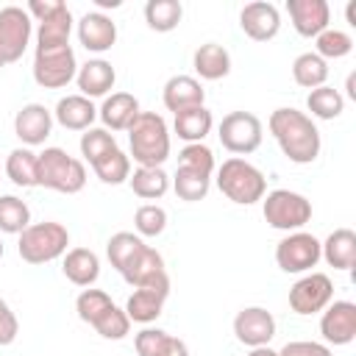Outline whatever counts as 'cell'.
I'll return each instance as SVG.
<instances>
[{"label": "cell", "instance_id": "obj_53", "mask_svg": "<svg viewBox=\"0 0 356 356\" xmlns=\"http://www.w3.org/2000/svg\"><path fill=\"white\" fill-rule=\"evenodd\" d=\"M3 67H6V58H3V53H0V70H3Z\"/></svg>", "mask_w": 356, "mask_h": 356}, {"label": "cell", "instance_id": "obj_45", "mask_svg": "<svg viewBox=\"0 0 356 356\" xmlns=\"http://www.w3.org/2000/svg\"><path fill=\"white\" fill-rule=\"evenodd\" d=\"M278 356H334L328 345L323 342H309V339H295V342H286Z\"/></svg>", "mask_w": 356, "mask_h": 356}, {"label": "cell", "instance_id": "obj_37", "mask_svg": "<svg viewBox=\"0 0 356 356\" xmlns=\"http://www.w3.org/2000/svg\"><path fill=\"white\" fill-rule=\"evenodd\" d=\"M92 170H95V175H97L103 184H111V186L125 184V181L131 178V156H125V153L117 147V150L106 153L100 161H95Z\"/></svg>", "mask_w": 356, "mask_h": 356}, {"label": "cell", "instance_id": "obj_20", "mask_svg": "<svg viewBox=\"0 0 356 356\" xmlns=\"http://www.w3.org/2000/svg\"><path fill=\"white\" fill-rule=\"evenodd\" d=\"M139 100L131 92H111L106 95L103 106L97 108V117L106 131H128L134 120L139 117Z\"/></svg>", "mask_w": 356, "mask_h": 356}, {"label": "cell", "instance_id": "obj_24", "mask_svg": "<svg viewBox=\"0 0 356 356\" xmlns=\"http://www.w3.org/2000/svg\"><path fill=\"white\" fill-rule=\"evenodd\" d=\"M320 259L328 261L334 270H353L356 267V231L337 228L320 242Z\"/></svg>", "mask_w": 356, "mask_h": 356}, {"label": "cell", "instance_id": "obj_38", "mask_svg": "<svg viewBox=\"0 0 356 356\" xmlns=\"http://www.w3.org/2000/svg\"><path fill=\"white\" fill-rule=\"evenodd\" d=\"M111 150H117V139H114L111 131H106V128H86L81 134V156H83V161H89V167L95 161H100L106 153H111Z\"/></svg>", "mask_w": 356, "mask_h": 356}, {"label": "cell", "instance_id": "obj_29", "mask_svg": "<svg viewBox=\"0 0 356 356\" xmlns=\"http://www.w3.org/2000/svg\"><path fill=\"white\" fill-rule=\"evenodd\" d=\"M6 175L14 186H39V153H33L31 147H14L6 159Z\"/></svg>", "mask_w": 356, "mask_h": 356}, {"label": "cell", "instance_id": "obj_26", "mask_svg": "<svg viewBox=\"0 0 356 356\" xmlns=\"http://www.w3.org/2000/svg\"><path fill=\"white\" fill-rule=\"evenodd\" d=\"M72 33V11L61 3L50 17H44L36 28V50H50V47H64L70 44Z\"/></svg>", "mask_w": 356, "mask_h": 356}, {"label": "cell", "instance_id": "obj_12", "mask_svg": "<svg viewBox=\"0 0 356 356\" xmlns=\"http://www.w3.org/2000/svg\"><path fill=\"white\" fill-rule=\"evenodd\" d=\"M320 334L325 345H350L356 339V303L331 300L320 317Z\"/></svg>", "mask_w": 356, "mask_h": 356}, {"label": "cell", "instance_id": "obj_4", "mask_svg": "<svg viewBox=\"0 0 356 356\" xmlns=\"http://www.w3.org/2000/svg\"><path fill=\"white\" fill-rule=\"evenodd\" d=\"M70 245V231L61 222L44 220V222H31L17 242V253L28 264H47L56 261L67 253Z\"/></svg>", "mask_w": 356, "mask_h": 356}, {"label": "cell", "instance_id": "obj_15", "mask_svg": "<svg viewBox=\"0 0 356 356\" xmlns=\"http://www.w3.org/2000/svg\"><path fill=\"white\" fill-rule=\"evenodd\" d=\"M239 28L253 42H270L281 31V14H278V8L273 3L253 0V3H245L242 6V11H239Z\"/></svg>", "mask_w": 356, "mask_h": 356}, {"label": "cell", "instance_id": "obj_40", "mask_svg": "<svg viewBox=\"0 0 356 356\" xmlns=\"http://www.w3.org/2000/svg\"><path fill=\"white\" fill-rule=\"evenodd\" d=\"M108 306H114V300H111L108 292H103V289L86 286V289L75 298V312H78V317H81L86 325H95V320H97Z\"/></svg>", "mask_w": 356, "mask_h": 356}, {"label": "cell", "instance_id": "obj_32", "mask_svg": "<svg viewBox=\"0 0 356 356\" xmlns=\"http://www.w3.org/2000/svg\"><path fill=\"white\" fill-rule=\"evenodd\" d=\"M292 78L298 86L303 89H317V86H325L328 81V61H323L317 53H300L295 61H292Z\"/></svg>", "mask_w": 356, "mask_h": 356}, {"label": "cell", "instance_id": "obj_5", "mask_svg": "<svg viewBox=\"0 0 356 356\" xmlns=\"http://www.w3.org/2000/svg\"><path fill=\"white\" fill-rule=\"evenodd\" d=\"M39 186L61 195H75L86 186V167L64 147H44L39 153Z\"/></svg>", "mask_w": 356, "mask_h": 356}, {"label": "cell", "instance_id": "obj_18", "mask_svg": "<svg viewBox=\"0 0 356 356\" xmlns=\"http://www.w3.org/2000/svg\"><path fill=\"white\" fill-rule=\"evenodd\" d=\"M78 42L89 53H106L117 42V22L103 11H86L78 19Z\"/></svg>", "mask_w": 356, "mask_h": 356}, {"label": "cell", "instance_id": "obj_31", "mask_svg": "<svg viewBox=\"0 0 356 356\" xmlns=\"http://www.w3.org/2000/svg\"><path fill=\"white\" fill-rule=\"evenodd\" d=\"M184 6L178 0H147L145 3V22L156 33H170L181 25Z\"/></svg>", "mask_w": 356, "mask_h": 356}, {"label": "cell", "instance_id": "obj_42", "mask_svg": "<svg viewBox=\"0 0 356 356\" xmlns=\"http://www.w3.org/2000/svg\"><path fill=\"white\" fill-rule=\"evenodd\" d=\"M134 228L139 236H159L167 228V211L156 203H145L134 214Z\"/></svg>", "mask_w": 356, "mask_h": 356}, {"label": "cell", "instance_id": "obj_48", "mask_svg": "<svg viewBox=\"0 0 356 356\" xmlns=\"http://www.w3.org/2000/svg\"><path fill=\"white\" fill-rule=\"evenodd\" d=\"M159 356H189V348H186V342L184 339H178V337H167V342H164V348L159 350Z\"/></svg>", "mask_w": 356, "mask_h": 356}, {"label": "cell", "instance_id": "obj_39", "mask_svg": "<svg viewBox=\"0 0 356 356\" xmlns=\"http://www.w3.org/2000/svg\"><path fill=\"white\" fill-rule=\"evenodd\" d=\"M314 44H317V56L323 61L328 58H345L350 50H353V36L339 31V28H325L320 36H314Z\"/></svg>", "mask_w": 356, "mask_h": 356}, {"label": "cell", "instance_id": "obj_14", "mask_svg": "<svg viewBox=\"0 0 356 356\" xmlns=\"http://www.w3.org/2000/svg\"><path fill=\"white\" fill-rule=\"evenodd\" d=\"M167 295H170V278L147 284V286H136L134 295L125 303L128 320L139 323V325H150L153 320H159V314H161V309L167 303Z\"/></svg>", "mask_w": 356, "mask_h": 356}, {"label": "cell", "instance_id": "obj_49", "mask_svg": "<svg viewBox=\"0 0 356 356\" xmlns=\"http://www.w3.org/2000/svg\"><path fill=\"white\" fill-rule=\"evenodd\" d=\"M248 356H278V350H273L270 345H264V348H250Z\"/></svg>", "mask_w": 356, "mask_h": 356}, {"label": "cell", "instance_id": "obj_19", "mask_svg": "<svg viewBox=\"0 0 356 356\" xmlns=\"http://www.w3.org/2000/svg\"><path fill=\"white\" fill-rule=\"evenodd\" d=\"M75 83H78L81 95L89 97V100L92 97H106L117 83V70L106 58H89L86 64L78 67Z\"/></svg>", "mask_w": 356, "mask_h": 356}, {"label": "cell", "instance_id": "obj_46", "mask_svg": "<svg viewBox=\"0 0 356 356\" xmlns=\"http://www.w3.org/2000/svg\"><path fill=\"white\" fill-rule=\"evenodd\" d=\"M17 334H19V320H17V314L11 312V306L0 298V348L11 345V342L17 339Z\"/></svg>", "mask_w": 356, "mask_h": 356}, {"label": "cell", "instance_id": "obj_8", "mask_svg": "<svg viewBox=\"0 0 356 356\" xmlns=\"http://www.w3.org/2000/svg\"><path fill=\"white\" fill-rule=\"evenodd\" d=\"M78 75V61L70 44L33 53V81L42 89H61Z\"/></svg>", "mask_w": 356, "mask_h": 356}, {"label": "cell", "instance_id": "obj_22", "mask_svg": "<svg viewBox=\"0 0 356 356\" xmlns=\"http://www.w3.org/2000/svg\"><path fill=\"white\" fill-rule=\"evenodd\" d=\"M53 120L67 131H86L97 120V106L83 95H67L56 103Z\"/></svg>", "mask_w": 356, "mask_h": 356}, {"label": "cell", "instance_id": "obj_13", "mask_svg": "<svg viewBox=\"0 0 356 356\" xmlns=\"http://www.w3.org/2000/svg\"><path fill=\"white\" fill-rule=\"evenodd\" d=\"M234 334L248 348H264L275 337V317L264 306H245L234 317Z\"/></svg>", "mask_w": 356, "mask_h": 356}, {"label": "cell", "instance_id": "obj_54", "mask_svg": "<svg viewBox=\"0 0 356 356\" xmlns=\"http://www.w3.org/2000/svg\"><path fill=\"white\" fill-rule=\"evenodd\" d=\"M0 259H3V242H0Z\"/></svg>", "mask_w": 356, "mask_h": 356}, {"label": "cell", "instance_id": "obj_17", "mask_svg": "<svg viewBox=\"0 0 356 356\" xmlns=\"http://www.w3.org/2000/svg\"><path fill=\"white\" fill-rule=\"evenodd\" d=\"M286 14L292 28L306 39L320 36L331 22V8L325 0H286Z\"/></svg>", "mask_w": 356, "mask_h": 356}, {"label": "cell", "instance_id": "obj_10", "mask_svg": "<svg viewBox=\"0 0 356 356\" xmlns=\"http://www.w3.org/2000/svg\"><path fill=\"white\" fill-rule=\"evenodd\" d=\"M334 300V284L325 273H306L289 286V309L300 317L323 312Z\"/></svg>", "mask_w": 356, "mask_h": 356}, {"label": "cell", "instance_id": "obj_16", "mask_svg": "<svg viewBox=\"0 0 356 356\" xmlns=\"http://www.w3.org/2000/svg\"><path fill=\"white\" fill-rule=\"evenodd\" d=\"M14 134L25 147L44 145V139L53 134V111L42 103H25L14 117Z\"/></svg>", "mask_w": 356, "mask_h": 356}, {"label": "cell", "instance_id": "obj_44", "mask_svg": "<svg viewBox=\"0 0 356 356\" xmlns=\"http://www.w3.org/2000/svg\"><path fill=\"white\" fill-rule=\"evenodd\" d=\"M167 337H170L167 331L145 325V328H142V331L134 337V348H136V353H139V356H159V350L164 348Z\"/></svg>", "mask_w": 356, "mask_h": 356}, {"label": "cell", "instance_id": "obj_7", "mask_svg": "<svg viewBox=\"0 0 356 356\" xmlns=\"http://www.w3.org/2000/svg\"><path fill=\"white\" fill-rule=\"evenodd\" d=\"M217 136H220V145L228 153L248 156V153L259 150L261 136H264V128H261V120L256 114H250V111H228L220 120Z\"/></svg>", "mask_w": 356, "mask_h": 356}, {"label": "cell", "instance_id": "obj_21", "mask_svg": "<svg viewBox=\"0 0 356 356\" xmlns=\"http://www.w3.org/2000/svg\"><path fill=\"white\" fill-rule=\"evenodd\" d=\"M161 100H164V108L178 114L184 108H192V106H203L206 100V89L200 86L197 78L192 75H172L164 89H161Z\"/></svg>", "mask_w": 356, "mask_h": 356}, {"label": "cell", "instance_id": "obj_52", "mask_svg": "<svg viewBox=\"0 0 356 356\" xmlns=\"http://www.w3.org/2000/svg\"><path fill=\"white\" fill-rule=\"evenodd\" d=\"M345 14H348V22H350V25L356 28V3H353V0L348 3V8H345Z\"/></svg>", "mask_w": 356, "mask_h": 356}, {"label": "cell", "instance_id": "obj_9", "mask_svg": "<svg viewBox=\"0 0 356 356\" xmlns=\"http://www.w3.org/2000/svg\"><path fill=\"white\" fill-rule=\"evenodd\" d=\"M320 261V239L309 231H292L275 245V264L284 273H312Z\"/></svg>", "mask_w": 356, "mask_h": 356}, {"label": "cell", "instance_id": "obj_27", "mask_svg": "<svg viewBox=\"0 0 356 356\" xmlns=\"http://www.w3.org/2000/svg\"><path fill=\"white\" fill-rule=\"evenodd\" d=\"M192 67L203 81H220L231 72V53L217 42H206L195 50Z\"/></svg>", "mask_w": 356, "mask_h": 356}, {"label": "cell", "instance_id": "obj_3", "mask_svg": "<svg viewBox=\"0 0 356 356\" xmlns=\"http://www.w3.org/2000/svg\"><path fill=\"white\" fill-rule=\"evenodd\" d=\"M217 189L231 200V203H239V206H250V203H259L264 195H267V178L264 172L250 164L248 159L242 156H231L220 164L217 170Z\"/></svg>", "mask_w": 356, "mask_h": 356}, {"label": "cell", "instance_id": "obj_28", "mask_svg": "<svg viewBox=\"0 0 356 356\" xmlns=\"http://www.w3.org/2000/svg\"><path fill=\"white\" fill-rule=\"evenodd\" d=\"M211 125H214V117L206 106H192V108H184L175 114L172 120V131L178 134V139H184L186 145H195V142H203L209 134H211Z\"/></svg>", "mask_w": 356, "mask_h": 356}, {"label": "cell", "instance_id": "obj_36", "mask_svg": "<svg viewBox=\"0 0 356 356\" xmlns=\"http://www.w3.org/2000/svg\"><path fill=\"white\" fill-rule=\"evenodd\" d=\"M31 225V209L17 195H0V231L22 234Z\"/></svg>", "mask_w": 356, "mask_h": 356}, {"label": "cell", "instance_id": "obj_2", "mask_svg": "<svg viewBox=\"0 0 356 356\" xmlns=\"http://www.w3.org/2000/svg\"><path fill=\"white\" fill-rule=\"evenodd\" d=\"M128 145L139 167H161L170 159V128L164 117L156 111H139L128 128Z\"/></svg>", "mask_w": 356, "mask_h": 356}, {"label": "cell", "instance_id": "obj_41", "mask_svg": "<svg viewBox=\"0 0 356 356\" xmlns=\"http://www.w3.org/2000/svg\"><path fill=\"white\" fill-rule=\"evenodd\" d=\"M103 339H125L128 337V331H131V320H128V314H125V309H120V306H108L97 320H95V325H92Z\"/></svg>", "mask_w": 356, "mask_h": 356}, {"label": "cell", "instance_id": "obj_33", "mask_svg": "<svg viewBox=\"0 0 356 356\" xmlns=\"http://www.w3.org/2000/svg\"><path fill=\"white\" fill-rule=\"evenodd\" d=\"M142 248H145V239H142L139 234H134V231H117V234L106 242V256H108L111 267H114L117 273H122V270L131 264V259H134Z\"/></svg>", "mask_w": 356, "mask_h": 356}, {"label": "cell", "instance_id": "obj_35", "mask_svg": "<svg viewBox=\"0 0 356 356\" xmlns=\"http://www.w3.org/2000/svg\"><path fill=\"white\" fill-rule=\"evenodd\" d=\"M172 189L181 200L186 203H197L209 195L211 189V175H203L197 170H189V167H178L175 175H172Z\"/></svg>", "mask_w": 356, "mask_h": 356}, {"label": "cell", "instance_id": "obj_47", "mask_svg": "<svg viewBox=\"0 0 356 356\" xmlns=\"http://www.w3.org/2000/svg\"><path fill=\"white\" fill-rule=\"evenodd\" d=\"M61 6V0H31L28 3V14H31V19H36V22H42L44 17H50L56 8Z\"/></svg>", "mask_w": 356, "mask_h": 356}, {"label": "cell", "instance_id": "obj_34", "mask_svg": "<svg viewBox=\"0 0 356 356\" xmlns=\"http://www.w3.org/2000/svg\"><path fill=\"white\" fill-rule=\"evenodd\" d=\"M306 108H309L312 117H317V120H337V117L345 111V97H342L339 89H334V86L325 83V86H317V89L309 92Z\"/></svg>", "mask_w": 356, "mask_h": 356}, {"label": "cell", "instance_id": "obj_6", "mask_svg": "<svg viewBox=\"0 0 356 356\" xmlns=\"http://www.w3.org/2000/svg\"><path fill=\"white\" fill-rule=\"evenodd\" d=\"M261 214L275 231H300L312 220V200L292 189H273L261 197Z\"/></svg>", "mask_w": 356, "mask_h": 356}, {"label": "cell", "instance_id": "obj_23", "mask_svg": "<svg viewBox=\"0 0 356 356\" xmlns=\"http://www.w3.org/2000/svg\"><path fill=\"white\" fill-rule=\"evenodd\" d=\"M120 275H122L131 286H147V284H156V281L170 278L167 270H164L161 253H159L156 248H150V245H145V248L131 259V264H128Z\"/></svg>", "mask_w": 356, "mask_h": 356}, {"label": "cell", "instance_id": "obj_25", "mask_svg": "<svg viewBox=\"0 0 356 356\" xmlns=\"http://www.w3.org/2000/svg\"><path fill=\"white\" fill-rule=\"evenodd\" d=\"M61 273L75 286H92L100 278V259L89 248H72V250L64 253Z\"/></svg>", "mask_w": 356, "mask_h": 356}, {"label": "cell", "instance_id": "obj_50", "mask_svg": "<svg viewBox=\"0 0 356 356\" xmlns=\"http://www.w3.org/2000/svg\"><path fill=\"white\" fill-rule=\"evenodd\" d=\"M345 89H348V97H350V100H356V75H353V72L348 75V83H345Z\"/></svg>", "mask_w": 356, "mask_h": 356}, {"label": "cell", "instance_id": "obj_51", "mask_svg": "<svg viewBox=\"0 0 356 356\" xmlns=\"http://www.w3.org/2000/svg\"><path fill=\"white\" fill-rule=\"evenodd\" d=\"M95 6H97V8H120L122 0H95Z\"/></svg>", "mask_w": 356, "mask_h": 356}, {"label": "cell", "instance_id": "obj_11", "mask_svg": "<svg viewBox=\"0 0 356 356\" xmlns=\"http://www.w3.org/2000/svg\"><path fill=\"white\" fill-rule=\"evenodd\" d=\"M31 33H33V19L25 8L19 6L0 8V53L6 64H14L22 58V53L31 44Z\"/></svg>", "mask_w": 356, "mask_h": 356}, {"label": "cell", "instance_id": "obj_43", "mask_svg": "<svg viewBox=\"0 0 356 356\" xmlns=\"http://www.w3.org/2000/svg\"><path fill=\"white\" fill-rule=\"evenodd\" d=\"M178 167H189V170H197L203 175H211L214 172V153L209 145L203 142H195V145H186L181 153H178Z\"/></svg>", "mask_w": 356, "mask_h": 356}, {"label": "cell", "instance_id": "obj_30", "mask_svg": "<svg viewBox=\"0 0 356 356\" xmlns=\"http://www.w3.org/2000/svg\"><path fill=\"white\" fill-rule=\"evenodd\" d=\"M131 189L136 197L142 200H159L167 195L170 189V175L161 170V167H136L128 178Z\"/></svg>", "mask_w": 356, "mask_h": 356}, {"label": "cell", "instance_id": "obj_1", "mask_svg": "<svg viewBox=\"0 0 356 356\" xmlns=\"http://www.w3.org/2000/svg\"><path fill=\"white\" fill-rule=\"evenodd\" d=\"M267 128H270L273 139L278 142L281 153L292 164H312L320 156L323 139H320V131L309 114L284 106V108H275L270 114Z\"/></svg>", "mask_w": 356, "mask_h": 356}]
</instances>
